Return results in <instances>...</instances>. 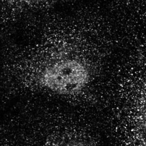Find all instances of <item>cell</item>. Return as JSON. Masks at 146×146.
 <instances>
[{
	"mask_svg": "<svg viewBox=\"0 0 146 146\" xmlns=\"http://www.w3.org/2000/svg\"><path fill=\"white\" fill-rule=\"evenodd\" d=\"M64 146H92V145L86 141H74L68 142Z\"/></svg>",
	"mask_w": 146,
	"mask_h": 146,
	"instance_id": "cell-2",
	"label": "cell"
},
{
	"mask_svg": "<svg viewBox=\"0 0 146 146\" xmlns=\"http://www.w3.org/2000/svg\"><path fill=\"white\" fill-rule=\"evenodd\" d=\"M90 73L82 62L67 59L46 67L39 78L42 86L61 95H72L81 91L88 83Z\"/></svg>",
	"mask_w": 146,
	"mask_h": 146,
	"instance_id": "cell-1",
	"label": "cell"
}]
</instances>
